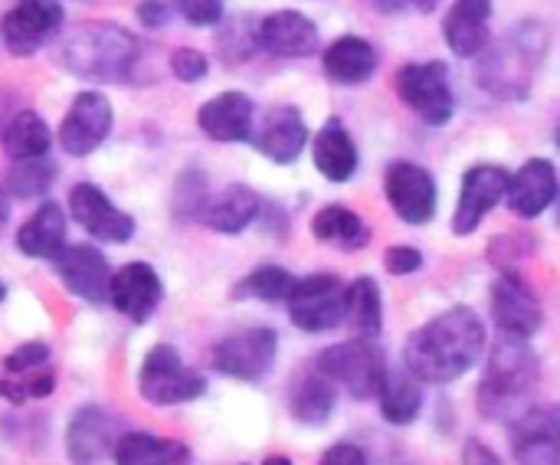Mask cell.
Listing matches in <instances>:
<instances>
[{
    "instance_id": "obj_1",
    "label": "cell",
    "mask_w": 560,
    "mask_h": 465,
    "mask_svg": "<svg viewBox=\"0 0 560 465\" xmlns=\"http://www.w3.org/2000/svg\"><path fill=\"white\" fill-rule=\"evenodd\" d=\"M486 325L476 309L453 305L404 341V368L423 384H456L486 358Z\"/></svg>"
},
{
    "instance_id": "obj_2",
    "label": "cell",
    "mask_w": 560,
    "mask_h": 465,
    "mask_svg": "<svg viewBox=\"0 0 560 465\" xmlns=\"http://www.w3.org/2000/svg\"><path fill=\"white\" fill-rule=\"evenodd\" d=\"M538 381H541V361L528 348V341L502 335V341L492 345V351L486 354V371L476 387L479 417L492 423H509L528 407Z\"/></svg>"
},
{
    "instance_id": "obj_3",
    "label": "cell",
    "mask_w": 560,
    "mask_h": 465,
    "mask_svg": "<svg viewBox=\"0 0 560 465\" xmlns=\"http://www.w3.org/2000/svg\"><path fill=\"white\" fill-rule=\"evenodd\" d=\"M138 39L118 23L89 20L62 39V66L85 82H128L138 66Z\"/></svg>"
},
{
    "instance_id": "obj_4",
    "label": "cell",
    "mask_w": 560,
    "mask_h": 465,
    "mask_svg": "<svg viewBox=\"0 0 560 465\" xmlns=\"http://www.w3.org/2000/svg\"><path fill=\"white\" fill-rule=\"evenodd\" d=\"M548 36L538 23H518L509 30V39L495 46L479 62V85L502 98V102H522L532 95L535 72L545 59Z\"/></svg>"
},
{
    "instance_id": "obj_5",
    "label": "cell",
    "mask_w": 560,
    "mask_h": 465,
    "mask_svg": "<svg viewBox=\"0 0 560 465\" xmlns=\"http://www.w3.org/2000/svg\"><path fill=\"white\" fill-rule=\"evenodd\" d=\"M394 92L413 115H420V121L433 128L450 125L456 115V92L450 82V66L440 59L400 66L394 72Z\"/></svg>"
},
{
    "instance_id": "obj_6",
    "label": "cell",
    "mask_w": 560,
    "mask_h": 465,
    "mask_svg": "<svg viewBox=\"0 0 560 465\" xmlns=\"http://www.w3.org/2000/svg\"><path fill=\"white\" fill-rule=\"evenodd\" d=\"M315 368L331 377L338 387L348 391V397L354 400H377V391L387 377V358L384 351L368 341V338H351V341H341V345H331L325 348L318 358H315Z\"/></svg>"
},
{
    "instance_id": "obj_7",
    "label": "cell",
    "mask_w": 560,
    "mask_h": 465,
    "mask_svg": "<svg viewBox=\"0 0 560 465\" xmlns=\"http://www.w3.org/2000/svg\"><path fill=\"white\" fill-rule=\"evenodd\" d=\"M138 394L151 407H184L207 394V377L187 368L174 345H154L141 361Z\"/></svg>"
},
{
    "instance_id": "obj_8",
    "label": "cell",
    "mask_w": 560,
    "mask_h": 465,
    "mask_svg": "<svg viewBox=\"0 0 560 465\" xmlns=\"http://www.w3.org/2000/svg\"><path fill=\"white\" fill-rule=\"evenodd\" d=\"M279 358V335L269 325H249L230 332L210 348V368L233 381H262Z\"/></svg>"
},
{
    "instance_id": "obj_9",
    "label": "cell",
    "mask_w": 560,
    "mask_h": 465,
    "mask_svg": "<svg viewBox=\"0 0 560 465\" xmlns=\"http://www.w3.org/2000/svg\"><path fill=\"white\" fill-rule=\"evenodd\" d=\"M489 312L505 338L532 341L545 328V305L518 269H499L489 289Z\"/></svg>"
},
{
    "instance_id": "obj_10",
    "label": "cell",
    "mask_w": 560,
    "mask_h": 465,
    "mask_svg": "<svg viewBox=\"0 0 560 465\" xmlns=\"http://www.w3.org/2000/svg\"><path fill=\"white\" fill-rule=\"evenodd\" d=\"M345 292L348 286L335 272H312L295 279L292 295L285 299L289 318L305 335H325L345 325Z\"/></svg>"
},
{
    "instance_id": "obj_11",
    "label": "cell",
    "mask_w": 560,
    "mask_h": 465,
    "mask_svg": "<svg viewBox=\"0 0 560 465\" xmlns=\"http://www.w3.org/2000/svg\"><path fill=\"white\" fill-rule=\"evenodd\" d=\"M112 128H115L112 102L105 98V92L89 89L69 102V108L59 121L56 141L69 158H89L92 151H98L108 141Z\"/></svg>"
},
{
    "instance_id": "obj_12",
    "label": "cell",
    "mask_w": 560,
    "mask_h": 465,
    "mask_svg": "<svg viewBox=\"0 0 560 465\" xmlns=\"http://www.w3.org/2000/svg\"><path fill=\"white\" fill-rule=\"evenodd\" d=\"M66 23L56 0H20L0 16V43L10 56H36Z\"/></svg>"
},
{
    "instance_id": "obj_13",
    "label": "cell",
    "mask_w": 560,
    "mask_h": 465,
    "mask_svg": "<svg viewBox=\"0 0 560 465\" xmlns=\"http://www.w3.org/2000/svg\"><path fill=\"white\" fill-rule=\"evenodd\" d=\"M512 460L525 465L560 463V404H532L509 420Z\"/></svg>"
},
{
    "instance_id": "obj_14",
    "label": "cell",
    "mask_w": 560,
    "mask_h": 465,
    "mask_svg": "<svg viewBox=\"0 0 560 465\" xmlns=\"http://www.w3.org/2000/svg\"><path fill=\"white\" fill-rule=\"evenodd\" d=\"M509 184H512V174L502 164H472L459 181L453 233L472 236L482 226V220L505 200Z\"/></svg>"
},
{
    "instance_id": "obj_15",
    "label": "cell",
    "mask_w": 560,
    "mask_h": 465,
    "mask_svg": "<svg viewBox=\"0 0 560 465\" xmlns=\"http://www.w3.org/2000/svg\"><path fill=\"white\" fill-rule=\"evenodd\" d=\"M384 194L394 213L410 226H423L436 217V177L417 161H394L384 174Z\"/></svg>"
},
{
    "instance_id": "obj_16",
    "label": "cell",
    "mask_w": 560,
    "mask_h": 465,
    "mask_svg": "<svg viewBox=\"0 0 560 465\" xmlns=\"http://www.w3.org/2000/svg\"><path fill=\"white\" fill-rule=\"evenodd\" d=\"M52 272L59 276V282L82 302L89 305H105L108 302V289H112V266L105 259V253L92 243H66L52 259H49Z\"/></svg>"
},
{
    "instance_id": "obj_17",
    "label": "cell",
    "mask_w": 560,
    "mask_h": 465,
    "mask_svg": "<svg viewBox=\"0 0 560 465\" xmlns=\"http://www.w3.org/2000/svg\"><path fill=\"white\" fill-rule=\"evenodd\" d=\"M125 430L128 427L121 423V417H115L112 410H105L98 404H85V407L72 410V417H69L66 456L72 463H102L105 456L115 453Z\"/></svg>"
},
{
    "instance_id": "obj_18",
    "label": "cell",
    "mask_w": 560,
    "mask_h": 465,
    "mask_svg": "<svg viewBox=\"0 0 560 465\" xmlns=\"http://www.w3.org/2000/svg\"><path fill=\"white\" fill-rule=\"evenodd\" d=\"M108 302L115 305L118 315H125L131 325H148L151 315L164 302V282L151 263H125L118 272H112V289Z\"/></svg>"
},
{
    "instance_id": "obj_19",
    "label": "cell",
    "mask_w": 560,
    "mask_h": 465,
    "mask_svg": "<svg viewBox=\"0 0 560 465\" xmlns=\"http://www.w3.org/2000/svg\"><path fill=\"white\" fill-rule=\"evenodd\" d=\"M69 213L72 220L98 243H128L135 236V217L118 210L102 187L95 184H75L69 190Z\"/></svg>"
},
{
    "instance_id": "obj_20",
    "label": "cell",
    "mask_w": 560,
    "mask_h": 465,
    "mask_svg": "<svg viewBox=\"0 0 560 465\" xmlns=\"http://www.w3.org/2000/svg\"><path fill=\"white\" fill-rule=\"evenodd\" d=\"M256 46L276 59H308L318 53L322 36L315 20L305 16L302 10H276L259 20Z\"/></svg>"
},
{
    "instance_id": "obj_21",
    "label": "cell",
    "mask_w": 560,
    "mask_h": 465,
    "mask_svg": "<svg viewBox=\"0 0 560 465\" xmlns=\"http://www.w3.org/2000/svg\"><path fill=\"white\" fill-rule=\"evenodd\" d=\"M249 141L266 161L295 164L312 138H308V125H305V118H302V112L295 105H272L262 115V125L253 128Z\"/></svg>"
},
{
    "instance_id": "obj_22",
    "label": "cell",
    "mask_w": 560,
    "mask_h": 465,
    "mask_svg": "<svg viewBox=\"0 0 560 465\" xmlns=\"http://www.w3.org/2000/svg\"><path fill=\"white\" fill-rule=\"evenodd\" d=\"M197 128L217 144H243L256 128V105L246 92H220L197 108Z\"/></svg>"
},
{
    "instance_id": "obj_23",
    "label": "cell",
    "mask_w": 560,
    "mask_h": 465,
    "mask_svg": "<svg viewBox=\"0 0 560 465\" xmlns=\"http://www.w3.org/2000/svg\"><path fill=\"white\" fill-rule=\"evenodd\" d=\"M558 167H555L548 158H532V161H525V164L512 174L505 204H509V210H512L515 217L535 220V217H541V213L558 200Z\"/></svg>"
},
{
    "instance_id": "obj_24",
    "label": "cell",
    "mask_w": 560,
    "mask_h": 465,
    "mask_svg": "<svg viewBox=\"0 0 560 465\" xmlns=\"http://www.w3.org/2000/svg\"><path fill=\"white\" fill-rule=\"evenodd\" d=\"M492 0H453L443 16V39L456 59H476L489 49Z\"/></svg>"
},
{
    "instance_id": "obj_25",
    "label": "cell",
    "mask_w": 560,
    "mask_h": 465,
    "mask_svg": "<svg viewBox=\"0 0 560 465\" xmlns=\"http://www.w3.org/2000/svg\"><path fill=\"white\" fill-rule=\"evenodd\" d=\"M285 407L302 427H325L338 407V384L325 377L315 364L305 374H295L285 391Z\"/></svg>"
},
{
    "instance_id": "obj_26",
    "label": "cell",
    "mask_w": 560,
    "mask_h": 465,
    "mask_svg": "<svg viewBox=\"0 0 560 465\" xmlns=\"http://www.w3.org/2000/svg\"><path fill=\"white\" fill-rule=\"evenodd\" d=\"M312 161H315L318 174L331 184H348L358 174L361 154H358V144L341 118H328L318 128V135L312 138Z\"/></svg>"
},
{
    "instance_id": "obj_27",
    "label": "cell",
    "mask_w": 560,
    "mask_h": 465,
    "mask_svg": "<svg viewBox=\"0 0 560 465\" xmlns=\"http://www.w3.org/2000/svg\"><path fill=\"white\" fill-rule=\"evenodd\" d=\"M322 69L335 85H364L377 72V49L364 36L345 33L322 53Z\"/></svg>"
},
{
    "instance_id": "obj_28",
    "label": "cell",
    "mask_w": 560,
    "mask_h": 465,
    "mask_svg": "<svg viewBox=\"0 0 560 465\" xmlns=\"http://www.w3.org/2000/svg\"><path fill=\"white\" fill-rule=\"evenodd\" d=\"M66 213L56 200H43L16 230V249L26 259H52L66 246Z\"/></svg>"
},
{
    "instance_id": "obj_29",
    "label": "cell",
    "mask_w": 560,
    "mask_h": 465,
    "mask_svg": "<svg viewBox=\"0 0 560 465\" xmlns=\"http://www.w3.org/2000/svg\"><path fill=\"white\" fill-rule=\"evenodd\" d=\"M259 213H262V197L249 184H230L217 197H210V207L203 213V223L213 233L236 236V233L249 230L259 220Z\"/></svg>"
},
{
    "instance_id": "obj_30",
    "label": "cell",
    "mask_w": 560,
    "mask_h": 465,
    "mask_svg": "<svg viewBox=\"0 0 560 465\" xmlns=\"http://www.w3.org/2000/svg\"><path fill=\"white\" fill-rule=\"evenodd\" d=\"M312 236L318 243L338 246L345 253H358L371 243V226L364 223L361 213H354L351 207L341 204H328L312 217Z\"/></svg>"
},
{
    "instance_id": "obj_31",
    "label": "cell",
    "mask_w": 560,
    "mask_h": 465,
    "mask_svg": "<svg viewBox=\"0 0 560 465\" xmlns=\"http://www.w3.org/2000/svg\"><path fill=\"white\" fill-rule=\"evenodd\" d=\"M345 325L354 338L377 341L384 332V295L371 276H358L345 292Z\"/></svg>"
},
{
    "instance_id": "obj_32",
    "label": "cell",
    "mask_w": 560,
    "mask_h": 465,
    "mask_svg": "<svg viewBox=\"0 0 560 465\" xmlns=\"http://www.w3.org/2000/svg\"><path fill=\"white\" fill-rule=\"evenodd\" d=\"M377 407L390 427H410L423 410V381L417 374H410L407 368L387 371V377L377 391Z\"/></svg>"
},
{
    "instance_id": "obj_33",
    "label": "cell",
    "mask_w": 560,
    "mask_h": 465,
    "mask_svg": "<svg viewBox=\"0 0 560 465\" xmlns=\"http://www.w3.org/2000/svg\"><path fill=\"white\" fill-rule=\"evenodd\" d=\"M112 460L118 465H184L190 463V446L154 433L125 430Z\"/></svg>"
},
{
    "instance_id": "obj_34",
    "label": "cell",
    "mask_w": 560,
    "mask_h": 465,
    "mask_svg": "<svg viewBox=\"0 0 560 465\" xmlns=\"http://www.w3.org/2000/svg\"><path fill=\"white\" fill-rule=\"evenodd\" d=\"M0 144H3V154L10 161L43 158L52 148V131L43 121V115H36L33 108H20L7 118V125L0 131Z\"/></svg>"
},
{
    "instance_id": "obj_35",
    "label": "cell",
    "mask_w": 560,
    "mask_h": 465,
    "mask_svg": "<svg viewBox=\"0 0 560 465\" xmlns=\"http://www.w3.org/2000/svg\"><path fill=\"white\" fill-rule=\"evenodd\" d=\"M59 181V167L43 158H20L10 161V171L3 174V190L16 200H39L49 194V187Z\"/></svg>"
},
{
    "instance_id": "obj_36",
    "label": "cell",
    "mask_w": 560,
    "mask_h": 465,
    "mask_svg": "<svg viewBox=\"0 0 560 465\" xmlns=\"http://www.w3.org/2000/svg\"><path fill=\"white\" fill-rule=\"evenodd\" d=\"M210 207V181L200 167H187L177 174L171 190V213L177 223H203V213Z\"/></svg>"
},
{
    "instance_id": "obj_37",
    "label": "cell",
    "mask_w": 560,
    "mask_h": 465,
    "mask_svg": "<svg viewBox=\"0 0 560 465\" xmlns=\"http://www.w3.org/2000/svg\"><path fill=\"white\" fill-rule=\"evenodd\" d=\"M295 289V276L285 269V266H256L236 289H233V299H256V302H266V305H279L292 295Z\"/></svg>"
},
{
    "instance_id": "obj_38",
    "label": "cell",
    "mask_w": 560,
    "mask_h": 465,
    "mask_svg": "<svg viewBox=\"0 0 560 465\" xmlns=\"http://www.w3.org/2000/svg\"><path fill=\"white\" fill-rule=\"evenodd\" d=\"M56 391V374L39 368V371H26V374H7L0 377V400L23 407L30 400H46Z\"/></svg>"
},
{
    "instance_id": "obj_39",
    "label": "cell",
    "mask_w": 560,
    "mask_h": 465,
    "mask_svg": "<svg viewBox=\"0 0 560 465\" xmlns=\"http://www.w3.org/2000/svg\"><path fill=\"white\" fill-rule=\"evenodd\" d=\"M532 253H535V236L528 233H502L489 243V263L495 269H518V263Z\"/></svg>"
},
{
    "instance_id": "obj_40",
    "label": "cell",
    "mask_w": 560,
    "mask_h": 465,
    "mask_svg": "<svg viewBox=\"0 0 560 465\" xmlns=\"http://www.w3.org/2000/svg\"><path fill=\"white\" fill-rule=\"evenodd\" d=\"M167 66H171V75H174L177 82L194 85V82L207 79V72H210V56L200 53V49H194V46H180V49L171 53Z\"/></svg>"
},
{
    "instance_id": "obj_41",
    "label": "cell",
    "mask_w": 560,
    "mask_h": 465,
    "mask_svg": "<svg viewBox=\"0 0 560 465\" xmlns=\"http://www.w3.org/2000/svg\"><path fill=\"white\" fill-rule=\"evenodd\" d=\"M52 358L49 345L43 341H26V345H16L7 358H3V374H26V371H39L46 368Z\"/></svg>"
},
{
    "instance_id": "obj_42",
    "label": "cell",
    "mask_w": 560,
    "mask_h": 465,
    "mask_svg": "<svg viewBox=\"0 0 560 465\" xmlns=\"http://www.w3.org/2000/svg\"><path fill=\"white\" fill-rule=\"evenodd\" d=\"M171 10H177L190 26H217L226 13L223 0H167Z\"/></svg>"
},
{
    "instance_id": "obj_43",
    "label": "cell",
    "mask_w": 560,
    "mask_h": 465,
    "mask_svg": "<svg viewBox=\"0 0 560 465\" xmlns=\"http://www.w3.org/2000/svg\"><path fill=\"white\" fill-rule=\"evenodd\" d=\"M384 269H387L390 276H397V279L413 276V272L423 269V253H420L417 246L397 243V246H390V249L384 253Z\"/></svg>"
},
{
    "instance_id": "obj_44",
    "label": "cell",
    "mask_w": 560,
    "mask_h": 465,
    "mask_svg": "<svg viewBox=\"0 0 560 465\" xmlns=\"http://www.w3.org/2000/svg\"><path fill=\"white\" fill-rule=\"evenodd\" d=\"M135 16L144 30H164L171 23V3L164 0H141L135 7Z\"/></svg>"
},
{
    "instance_id": "obj_45",
    "label": "cell",
    "mask_w": 560,
    "mask_h": 465,
    "mask_svg": "<svg viewBox=\"0 0 560 465\" xmlns=\"http://www.w3.org/2000/svg\"><path fill=\"white\" fill-rule=\"evenodd\" d=\"M368 463V453L361 446H351V443H338L331 450H325L322 465H364Z\"/></svg>"
},
{
    "instance_id": "obj_46",
    "label": "cell",
    "mask_w": 560,
    "mask_h": 465,
    "mask_svg": "<svg viewBox=\"0 0 560 465\" xmlns=\"http://www.w3.org/2000/svg\"><path fill=\"white\" fill-rule=\"evenodd\" d=\"M463 463H502L489 446H482V443H476V440H469L466 443V453H463Z\"/></svg>"
},
{
    "instance_id": "obj_47",
    "label": "cell",
    "mask_w": 560,
    "mask_h": 465,
    "mask_svg": "<svg viewBox=\"0 0 560 465\" xmlns=\"http://www.w3.org/2000/svg\"><path fill=\"white\" fill-rule=\"evenodd\" d=\"M371 3H374V10L384 13V16H397V13H404L407 7H413V0H371Z\"/></svg>"
},
{
    "instance_id": "obj_48",
    "label": "cell",
    "mask_w": 560,
    "mask_h": 465,
    "mask_svg": "<svg viewBox=\"0 0 560 465\" xmlns=\"http://www.w3.org/2000/svg\"><path fill=\"white\" fill-rule=\"evenodd\" d=\"M7 220H10V194L0 187V233L7 230Z\"/></svg>"
},
{
    "instance_id": "obj_49",
    "label": "cell",
    "mask_w": 560,
    "mask_h": 465,
    "mask_svg": "<svg viewBox=\"0 0 560 465\" xmlns=\"http://www.w3.org/2000/svg\"><path fill=\"white\" fill-rule=\"evenodd\" d=\"M440 7V0H413V10L417 13H433Z\"/></svg>"
},
{
    "instance_id": "obj_50",
    "label": "cell",
    "mask_w": 560,
    "mask_h": 465,
    "mask_svg": "<svg viewBox=\"0 0 560 465\" xmlns=\"http://www.w3.org/2000/svg\"><path fill=\"white\" fill-rule=\"evenodd\" d=\"M266 465H289L285 456H272V460H266Z\"/></svg>"
},
{
    "instance_id": "obj_51",
    "label": "cell",
    "mask_w": 560,
    "mask_h": 465,
    "mask_svg": "<svg viewBox=\"0 0 560 465\" xmlns=\"http://www.w3.org/2000/svg\"><path fill=\"white\" fill-rule=\"evenodd\" d=\"M3 299H7V286L0 282V302H3Z\"/></svg>"
},
{
    "instance_id": "obj_52",
    "label": "cell",
    "mask_w": 560,
    "mask_h": 465,
    "mask_svg": "<svg viewBox=\"0 0 560 465\" xmlns=\"http://www.w3.org/2000/svg\"><path fill=\"white\" fill-rule=\"evenodd\" d=\"M555 204H558V226H560V190H558V200H555Z\"/></svg>"
},
{
    "instance_id": "obj_53",
    "label": "cell",
    "mask_w": 560,
    "mask_h": 465,
    "mask_svg": "<svg viewBox=\"0 0 560 465\" xmlns=\"http://www.w3.org/2000/svg\"><path fill=\"white\" fill-rule=\"evenodd\" d=\"M555 141H558V148H560V121H558V135H555Z\"/></svg>"
}]
</instances>
